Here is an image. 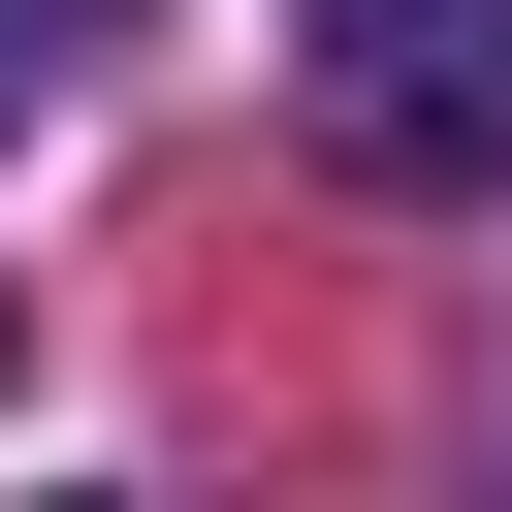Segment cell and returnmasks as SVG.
I'll list each match as a JSON object with an SVG mask.
<instances>
[{"label": "cell", "mask_w": 512, "mask_h": 512, "mask_svg": "<svg viewBox=\"0 0 512 512\" xmlns=\"http://www.w3.org/2000/svg\"><path fill=\"white\" fill-rule=\"evenodd\" d=\"M288 64L384 192H512V0H288Z\"/></svg>", "instance_id": "obj_1"}, {"label": "cell", "mask_w": 512, "mask_h": 512, "mask_svg": "<svg viewBox=\"0 0 512 512\" xmlns=\"http://www.w3.org/2000/svg\"><path fill=\"white\" fill-rule=\"evenodd\" d=\"M0 96H32V0H0Z\"/></svg>", "instance_id": "obj_2"}]
</instances>
